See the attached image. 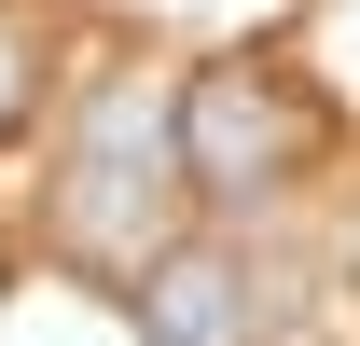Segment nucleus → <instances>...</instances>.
<instances>
[{
  "instance_id": "obj_1",
  "label": "nucleus",
  "mask_w": 360,
  "mask_h": 346,
  "mask_svg": "<svg viewBox=\"0 0 360 346\" xmlns=\"http://www.w3.org/2000/svg\"><path fill=\"white\" fill-rule=\"evenodd\" d=\"M167 139H180V180H194V194H236V208H250V194H277V180L319 153V111L291 97V70H208V84L180 97Z\"/></svg>"
},
{
  "instance_id": "obj_2",
  "label": "nucleus",
  "mask_w": 360,
  "mask_h": 346,
  "mask_svg": "<svg viewBox=\"0 0 360 346\" xmlns=\"http://www.w3.org/2000/svg\"><path fill=\"white\" fill-rule=\"evenodd\" d=\"M167 194H180L167 111H153L139 84H111V97H97V125H84V167H70V236H84L97 263H139V250H153V222H167Z\"/></svg>"
},
{
  "instance_id": "obj_3",
  "label": "nucleus",
  "mask_w": 360,
  "mask_h": 346,
  "mask_svg": "<svg viewBox=\"0 0 360 346\" xmlns=\"http://www.w3.org/2000/svg\"><path fill=\"white\" fill-rule=\"evenodd\" d=\"M139 319H153V346H236V333H250V291H236V263L180 250V263H153Z\"/></svg>"
},
{
  "instance_id": "obj_4",
  "label": "nucleus",
  "mask_w": 360,
  "mask_h": 346,
  "mask_svg": "<svg viewBox=\"0 0 360 346\" xmlns=\"http://www.w3.org/2000/svg\"><path fill=\"white\" fill-rule=\"evenodd\" d=\"M14 111H28V42L0 28V125H14Z\"/></svg>"
}]
</instances>
